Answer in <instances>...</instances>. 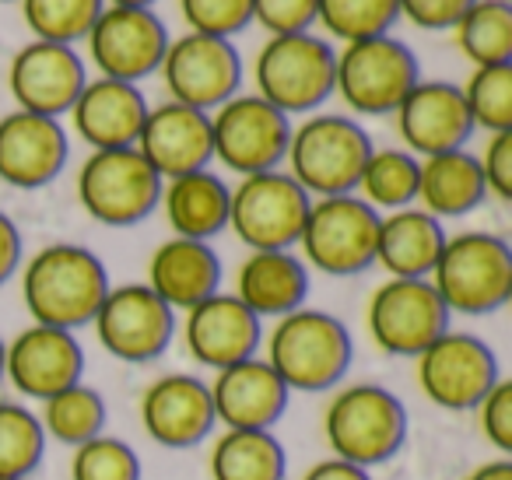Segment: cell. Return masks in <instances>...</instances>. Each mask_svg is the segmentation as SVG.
<instances>
[{"instance_id":"277c9868","label":"cell","mask_w":512,"mask_h":480,"mask_svg":"<svg viewBox=\"0 0 512 480\" xmlns=\"http://www.w3.org/2000/svg\"><path fill=\"white\" fill-rule=\"evenodd\" d=\"M428 281L446 302L449 316H491L512 298L509 242L491 232L446 235Z\"/></svg>"},{"instance_id":"f1b7e54d","label":"cell","mask_w":512,"mask_h":480,"mask_svg":"<svg viewBox=\"0 0 512 480\" xmlns=\"http://www.w3.org/2000/svg\"><path fill=\"white\" fill-rule=\"evenodd\" d=\"M165 218L172 225V235L179 239L211 242L228 228V204H232V186L211 169L186 172V176L165 179L162 200Z\"/></svg>"},{"instance_id":"4fadbf2b","label":"cell","mask_w":512,"mask_h":480,"mask_svg":"<svg viewBox=\"0 0 512 480\" xmlns=\"http://www.w3.org/2000/svg\"><path fill=\"white\" fill-rule=\"evenodd\" d=\"M292 141V116L260 95H232L211 113L214 158L235 176L281 169Z\"/></svg>"},{"instance_id":"7bdbcfd3","label":"cell","mask_w":512,"mask_h":480,"mask_svg":"<svg viewBox=\"0 0 512 480\" xmlns=\"http://www.w3.org/2000/svg\"><path fill=\"white\" fill-rule=\"evenodd\" d=\"M484 172V186H488V197H498L502 204L512 200V130L502 134H491L484 144V155H477Z\"/></svg>"},{"instance_id":"4316f807","label":"cell","mask_w":512,"mask_h":480,"mask_svg":"<svg viewBox=\"0 0 512 480\" xmlns=\"http://www.w3.org/2000/svg\"><path fill=\"white\" fill-rule=\"evenodd\" d=\"M148 284L172 312H186L221 291V260L211 249V242L179 239L172 235L169 242L151 253L148 260Z\"/></svg>"},{"instance_id":"d6a6232c","label":"cell","mask_w":512,"mask_h":480,"mask_svg":"<svg viewBox=\"0 0 512 480\" xmlns=\"http://www.w3.org/2000/svg\"><path fill=\"white\" fill-rule=\"evenodd\" d=\"M418 172L421 158L404 148H372L355 190L372 211H404L418 200Z\"/></svg>"},{"instance_id":"44dd1931","label":"cell","mask_w":512,"mask_h":480,"mask_svg":"<svg viewBox=\"0 0 512 480\" xmlns=\"http://www.w3.org/2000/svg\"><path fill=\"white\" fill-rule=\"evenodd\" d=\"M207 389H211L214 421L221 428L274 431L292 403L288 386L260 354L221 368V372H211Z\"/></svg>"},{"instance_id":"8d00e7d4","label":"cell","mask_w":512,"mask_h":480,"mask_svg":"<svg viewBox=\"0 0 512 480\" xmlns=\"http://www.w3.org/2000/svg\"><path fill=\"white\" fill-rule=\"evenodd\" d=\"M22 11L36 39L71 46L88 39L102 15V0H22Z\"/></svg>"},{"instance_id":"7dc6e473","label":"cell","mask_w":512,"mask_h":480,"mask_svg":"<svg viewBox=\"0 0 512 480\" xmlns=\"http://www.w3.org/2000/svg\"><path fill=\"white\" fill-rule=\"evenodd\" d=\"M463 480H512V459L495 456V459H488V463L474 466Z\"/></svg>"},{"instance_id":"d590c367","label":"cell","mask_w":512,"mask_h":480,"mask_svg":"<svg viewBox=\"0 0 512 480\" xmlns=\"http://www.w3.org/2000/svg\"><path fill=\"white\" fill-rule=\"evenodd\" d=\"M316 22L344 43L390 36L400 22V0H316Z\"/></svg>"},{"instance_id":"c3c4849f","label":"cell","mask_w":512,"mask_h":480,"mask_svg":"<svg viewBox=\"0 0 512 480\" xmlns=\"http://www.w3.org/2000/svg\"><path fill=\"white\" fill-rule=\"evenodd\" d=\"M113 8H151L155 0H109Z\"/></svg>"},{"instance_id":"484cf974","label":"cell","mask_w":512,"mask_h":480,"mask_svg":"<svg viewBox=\"0 0 512 480\" xmlns=\"http://www.w3.org/2000/svg\"><path fill=\"white\" fill-rule=\"evenodd\" d=\"M232 295L256 319H281L306 305L309 267L292 249H260L239 263Z\"/></svg>"},{"instance_id":"60d3db41","label":"cell","mask_w":512,"mask_h":480,"mask_svg":"<svg viewBox=\"0 0 512 480\" xmlns=\"http://www.w3.org/2000/svg\"><path fill=\"white\" fill-rule=\"evenodd\" d=\"M470 414L477 417V431L495 449V456L509 459L512 456V382L502 375Z\"/></svg>"},{"instance_id":"3957f363","label":"cell","mask_w":512,"mask_h":480,"mask_svg":"<svg viewBox=\"0 0 512 480\" xmlns=\"http://www.w3.org/2000/svg\"><path fill=\"white\" fill-rule=\"evenodd\" d=\"M327 396L323 442L330 456L376 470L404 449L411 421H407L404 400L393 389L379 382H341Z\"/></svg>"},{"instance_id":"6da1fadb","label":"cell","mask_w":512,"mask_h":480,"mask_svg":"<svg viewBox=\"0 0 512 480\" xmlns=\"http://www.w3.org/2000/svg\"><path fill=\"white\" fill-rule=\"evenodd\" d=\"M260 358L278 372L288 393H334L355 361L351 330L323 309H302L274 319Z\"/></svg>"},{"instance_id":"30bf717a","label":"cell","mask_w":512,"mask_h":480,"mask_svg":"<svg viewBox=\"0 0 512 480\" xmlns=\"http://www.w3.org/2000/svg\"><path fill=\"white\" fill-rule=\"evenodd\" d=\"M309 207H313V197L285 169L256 172L232 186L228 228L242 246H249V253L292 249L299 246Z\"/></svg>"},{"instance_id":"4dcf8cb0","label":"cell","mask_w":512,"mask_h":480,"mask_svg":"<svg viewBox=\"0 0 512 480\" xmlns=\"http://www.w3.org/2000/svg\"><path fill=\"white\" fill-rule=\"evenodd\" d=\"M211 480H285L288 452L274 431L221 428L207 449Z\"/></svg>"},{"instance_id":"8992f818","label":"cell","mask_w":512,"mask_h":480,"mask_svg":"<svg viewBox=\"0 0 512 480\" xmlns=\"http://www.w3.org/2000/svg\"><path fill=\"white\" fill-rule=\"evenodd\" d=\"M337 53L327 39L313 32L299 36H271V43L260 46L253 64L256 95L267 99L285 116L313 113L316 106L334 95Z\"/></svg>"},{"instance_id":"8fae6325","label":"cell","mask_w":512,"mask_h":480,"mask_svg":"<svg viewBox=\"0 0 512 480\" xmlns=\"http://www.w3.org/2000/svg\"><path fill=\"white\" fill-rule=\"evenodd\" d=\"M414 379L432 407L449 414H470L484 400V393L502 379V365L481 337L449 326L414 358Z\"/></svg>"},{"instance_id":"ab89813d","label":"cell","mask_w":512,"mask_h":480,"mask_svg":"<svg viewBox=\"0 0 512 480\" xmlns=\"http://www.w3.org/2000/svg\"><path fill=\"white\" fill-rule=\"evenodd\" d=\"M186 25L197 36L232 39L253 22V0H179Z\"/></svg>"},{"instance_id":"9c48e42d","label":"cell","mask_w":512,"mask_h":480,"mask_svg":"<svg viewBox=\"0 0 512 480\" xmlns=\"http://www.w3.org/2000/svg\"><path fill=\"white\" fill-rule=\"evenodd\" d=\"M379 239V211H372L358 193L344 197L313 200L306 214V228L299 235V246L306 253L309 267L327 277H355L376 263Z\"/></svg>"},{"instance_id":"2e32d148","label":"cell","mask_w":512,"mask_h":480,"mask_svg":"<svg viewBox=\"0 0 512 480\" xmlns=\"http://www.w3.org/2000/svg\"><path fill=\"white\" fill-rule=\"evenodd\" d=\"M158 71L165 74L172 102H183L200 113H214L221 102L239 95L242 85L239 50L228 39L197 36V32L169 43Z\"/></svg>"},{"instance_id":"681fc988","label":"cell","mask_w":512,"mask_h":480,"mask_svg":"<svg viewBox=\"0 0 512 480\" xmlns=\"http://www.w3.org/2000/svg\"><path fill=\"white\" fill-rule=\"evenodd\" d=\"M4 347H8V340L0 337V382H4Z\"/></svg>"},{"instance_id":"f546056e","label":"cell","mask_w":512,"mask_h":480,"mask_svg":"<svg viewBox=\"0 0 512 480\" xmlns=\"http://www.w3.org/2000/svg\"><path fill=\"white\" fill-rule=\"evenodd\" d=\"M484 197H488V186H484L477 155L456 148L421 158L418 200L421 211H428L432 218H463V214L477 211L484 204Z\"/></svg>"},{"instance_id":"e0dca14e","label":"cell","mask_w":512,"mask_h":480,"mask_svg":"<svg viewBox=\"0 0 512 480\" xmlns=\"http://www.w3.org/2000/svg\"><path fill=\"white\" fill-rule=\"evenodd\" d=\"M169 43V29L151 8H102L99 22L88 32L92 64L99 74L127 85L155 74Z\"/></svg>"},{"instance_id":"9a60e30c","label":"cell","mask_w":512,"mask_h":480,"mask_svg":"<svg viewBox=\"0 0 512 480\" xmlns=\"http://www.w3.org/2000/svg\"><path fill=\"white\" fill-rule=\"evenodd\" d=\"M81 379H85V347L71 330L32 323L4 347V382L25 403H39Z\"/></svg>"},{"instance_id":"bcb514c9","label":"cell","mask_w":512,"mask_h":480,"mask_svg":"<svg viewBox=\"0 0 512 480\" xmlns=\"http://www.w3.org/2000/svg\"><path fill=\"white\" fill-rule=\"evenodd\" d=\"M299 480H372V470L344 463V459H337V456H327V459H316Z\"/></svg>"},{"instance_id":"74e56055","label":"cell","mask_w":512,"mask_h":480,"mask_svg":"<svg viewBox=\"0 0 512 480\" xmlns=\"http://www.w3.org/2000/svg\"><path fill=\"white\" fill-rule=\"evenodd\" d=\"M460 92L474 127H484L488 134L512 130V64L477 67Z\"/></svg>"},{"instance_id":"5bb4252c","label":"cell","mask_w":512,"mask_h":480,"mask_svg":"<svg viewBox=\"0 0 512 480\" xmlns=\"http://www.w3.org/2000/svg\"><path fill=\"white\" fill-rule=\"evenodd\" d=\"M92 326L102 351L127 365H148L162 358L176 340V312L148 284L109 288Z\"/></svg>"},{"instance_id":"7c38bea8","label":"cell","mask_w":512,"mask_h":480,"mask_svg":"<svg viewBox=\"0 0 512 480\" xmlns=\"http://www.w3.org/2000/svg\"><path fill=\"white\" fill-rule=\"evenodd\" d=\"M449 309L428 277H390L369 298L365 326L372 344L390 358H418L449 330Z\"/></svg>"},{"instance_id":"836d02e7","label":"cell","mask_w":512,"mask_h":480,"mask_svg":"<svg viewBox=\"0 0 512 480\" xmlns=\"http://www.w3.org/2000/svg\"><path fill=\"white\" fill-rule=\"evenodd\" d=\"M456 46L474 67L512 64V4L509 0H474L456 22Z\"/></svg>"},{"instance_id":"ba28073f","label":"cell","mask_w":512,"mask_h":480,"mask_svg":"<svg viewBox=\"0 0 512 480\" xmlns=\"http://www.w3.org/2000/svg\"><path fill=\"white\" fill-rule=\"evenodd\" d=\"M162 183L137 148L92 151L78 172V200L99 225L130 228L158 207Z\"/></svg>"},{"instance_id":"f907efd6","label":"cell","mask_w":512,"mask_h":480,"mask_svg":"<svg viewBox=\"0 0 512 480\" xmlns=\"http://www.w3.org/2000/svg\"><path fill=\"white\" fill-rule=\"evenodd\" d=\"M0 480H18V477H0Z\"/></svg>"},{"instance_id":"f6af8a7d","label":"cell","mask_w":512,"mask_h":480,"mask_svg":"<svg viewBox=\"0 0 512 480\" xmlns=\"http://www.w3.org/2000/svg\"><path fill=\"white\" fill-rule=\"evenodd\" d=\"M18 267H22V232L0 211V284H8Z\"/></svg>"},{"instance_id":"cb8c5ba5","label":"cell","mask_w":512,"mask_h":480,"mask_svg":"<svg viewBox=\"0 0 512 480\" xmlns=\"http://www.w3.org/2000/svg\"><path fill=\"white\" fill-rule=\"evenodd\" d=\"M162 179L200 172L211 165V113H200L183 102H162L148 109V120L134 144Z\"/></svg>"},{"instance_id":"603a6c76","label":"cell","mask_w":512,"mask_h":480,"mask_svg":"<svg viewBox=\"0 0 512 480\" xmlns=\"http://www.w3.org/2000/svg\"><path fill=\"white\" fill-rule=\"evenodd\" d=\"M71 141L60 120L36 113L0 116V183L15 190H43L64 172Z\"/></svg>"},{"instance_id":"ac0fdd59","label":"cell","mask_w":512,"mask_h":480,"mask_svg":"<svg viewBox=\"0 0 512 480\" xmlns=\"http://www.w3.org/2000/svg\"><path fill=\"white\" fill-rule=\"evenodd\" d=\"M144 435L162 449H193L214 435V403L207 379L193 372H165L144 386L137 400Z\"/></svg>"},{"instance_id":"f35d334b","label":"cell","mask_w":512,"mask_h":480,"mask_svg":"<svg viewBox=\"0 0 512 480\" xmlns=\"http://www.w3.org/2000/svg\"><path fill=\"white\" fill-rule=\"evenodd\" d=\"M144 463L127 438L109 431L71 449V480H141Z\"/></svg>"},{"instance_id":"ee69618b","label":"cell","mask_w":512,"mask_h":480,"mask_svg":"<svg viewBox=\"0 0 512 480\" xmlns=\"http://www.w3.org/2000/svg\"><path fill=\"white\" fill-rule=\"evenodd\" d=\"M474 0H400V15L411 25L428 32L439 29H456L463 15L470 11Z\"/></svg>"},{"instance_id":"b9f144b4","label":"cell","mask_w":512,"mask_h":480,"mask_svg":"<svg viewBox=\"0 0 512 480\" xmlns=\"http://www.w3.org/2000/svg\"><path fill=\"white\" fill-rule=\"evenodd\" d=\"M316 0H253V22L264 25L271 36H299L316 22Z\"/></svg>"},{"instance_id":"ffe728a7","label":"cell","mask_w":512,"mask_h":480,"mask_svg":"<svg viewBox=\"0 0 512 480\" xmlns=\"http://www.w3.org/2000/svg\"><path fill=\"white\" fill-rule=\"evenodd\" d=\"M8 85L22 113L60 120L64 113H71L81 88L88 85V71L85 60L74 53V46L36 39L15 53Z\"/></svg>"},{"instance_id":"83f0119b","label":"cell","mask_w":512,"mask_h":480,"mask_svg":"<svg viewBox=\"0 0 512 480\" xmlns=\"http://www.w3.org/2000/svg\"><path fill=\"white\" fill-rule=\"evenodd\" d=\"M442 246H446L442 221L421 207L379 214L376 263L390 277H432Z\"/></svg>"},{"instance_id":"e575fe53","label":"cell","mask_w":512,"mask_h":480,"mask_svg":"<svg viewBox=\"0 0 512 480\" xmlns=\"http://www.w3.org/2000/svg\"><path fill=\"white\" fill-rule=\"evenodd\" d=\"M46 431L36 407L25 400H0V477L29 480L46 452Z\"/></svg>"},{"instance_id":"52a82bcc","label":"cell","mask_w":512,"mask_h":480,"mask_svg":"<svg viewBox=\"0 0 512 480\" xmlns=\"http://www.w3.org/2000/svg\"><path fill=\"white\" fill-rule=\"evenodd\" d=\"M418 81V57L393 36L358 39L337 53L334 92L358 116H393Z\"/></svg>"},{"instance_id":"d4e9b609","label":"cell","mask_w":512,"mask_h":480,"mask_svg":"<svg viewBox=\"0 0 512 480\" xmlns=\"http://www.w3.org/2000/svg\"><path fill=\"white\" fill-rule=\"evenodd\" d=\"M71 120L92 151L134 148L148 120V99L141 88L127 81L95 78L81 88L78 102L71 106Z\"/></svg>"},{"instance_id":"1f68e13d","label":"cell","mask_w":512,"mask_h":480,"mask_svg":"<svg viewBox=\"0 0 512 480\" xmlns=\"http://www.w3.org/2000/svg\"><path fill=\"white\" fill-rule=\"evenodd\" d=\"M32 407H36V417L46 431V442L67 445V449H78L106 431V396L95 386H88L85 379L32 403Z\"/></svg>"},{"instance_id":"7a4b0ae2","label":"cell","mask_w":512,"mask_h":480,"mask_svg":"<svg viewBox=\"0 0 512 480\" xmlns=\"http://www.w3.org/2000/svg\"><path fill=\"white\" fill-rule=\"evenodd\" d=\"M106 263L78 242L43 246L22 270V298L32 323L78 333L92 326L102 298L109 295Z\"/></svg>"},{"instance_id":"5b68a950","label":"cell","mask_w":512,"mask_h":480,"mask_svg":"<svg viewBox=\"0 0 512 480\" xmlns=\"http://www.w3.org/2000/svg\"><path fill=\"white\" fill-rule=\"evenodd\" d=\"M372 155V137L351 116L320 113L292 127L288 141V176L313 200L355 193L358 176Z\"/></svg>"},{"instance_id":"7402d4cb","label":"cell","mask_w":512,"mask_h":480,"mask_svg":"<svg viewBox=\"0 0 512 480\" xmlns=\"http://www.w3.org/2000/svg\"><path fill=\"white\" fill-rule=\"evenodd\" d=\"M397 134L414 158L456 151L470 141L474 120L467 113L460 85L453 81H418L397 106Z\"/></svg>"},{"instance_id":"d6986e66","label":"cell","mask_w":512,"mask_h":480,"mask_svg":"<svg viewBox=\"0 0 512 480\" xmlns=\"http://www.w3.org/2000/svg\"><path fill=\"white\" fill-rule=\"evenodd\" d=\"M183 347L200 368L221 372L228 365L260 354L264 319H256L232 291H214L200 305L183 312Z\"/></svg>"}]
</instances>
